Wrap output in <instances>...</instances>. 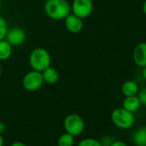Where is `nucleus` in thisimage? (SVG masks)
Returning <instances> with one entry per match:
<instances>
[{"mask_svg":"<svg viewBox=\"0 0 146 146\" xmlns=\"http://www.w3.org/2000/svg\"><path fill=\"white\" fill-rule=\"evenodd\" d=\"M0 146H4V138L2 137V134H0Z\"/></svg>","mask_w":146,"mask_h":146,"instance_id":"nucleus-25","label":"nucleus"},{"mask_svg":"<svg viewBox=\"0 0 146 146\" xmlns=\"http://www.w3.org/2000/svg\"><path fill=\"white\" fill-rule=\"evenodd\" d=\"M64 20L66 29L72 34H78L81 32L84 29L83 19L75 16L74 14H69Z\"/></svg>","mask_w":146,"mask_h":146,"instance_id":"nucleus-8","label":"nucleus"},{"mask_svg":"<svg viewBox=\"0 0 146 146\" xmlns=\"http://www.w3.org/2000/svg\"><path fill=\"white\" fill-rule=\"evenodd\" d=\"M74 136H72L67 132H64L60 135L58 140V146H73L74 145Z\"/></svg>","mask_w":146,"mask_h":146,"instance_id":"nucleus-15","label":"nucleus"},{"mask_svg":"<svg viewBox=\"0 0 146 146\" xmlns=\"http://www.w3.org/2000/svg\"><path fill=\"white\" fill-rule=\"evenodd\" d=\"M138 90H139L138 85L137 84L136 82H134L132 80L125 81L121 86V92L125 97L131 96H137Z\"/></svg>","mask_w":146,"mask_h":146,"instance_id":"nucleus-13","label":"nucleus"},{"mask_svg":"<svg viewBox=\"0 0 146 146\" xmlns=\"http://www.w3.org/2000/svg\"><path fill=\"white\" fill-rule=\"evenodd\" d=\"M12 54V46L5 40H0V61H5L11 58Z\"/></svg>","mask_w":146,"mask_h":146,"instance_id":"nucleus-14","label":"nucleus"},{"mask_svg":"<svg viewBox=\"0 0 146 146\" xmlns=\"http://www.w3.org/2000/svg\"><path fill=\"white\" fill-rule=\"evenodd\" d=\"M11 146H27V145L20 141H17V142H14L13 143H11Z\"/></svg>","mask_w":146,"mask_h":146,"instance_id":"nucleus-22","label":"nucleus"},{"mask_svg":"<svg viewBox=\"0 0 146 146\" xmlns=\"http://www.w3.org/2000/svg\"><path fill=\"white\" fill-rule=\"evenodd\" d=\"M44 84V80L42 73L37 70H31L24 75L23 78V88L30 92L39 90Z\"/></svg>","mask_w":146,"mask_h":146,"instance_id":"nucleus-5","label":"nucleus"},{"mask_svg":"<svg viewBox=\"0 0 146 146\" xmlns=\"http://www.w3.org/2000/svg\"><path fill=\"white\" fill-rule=\"evenodd\" d=\"M137 96L138 97L141 105L146 107V87H144L142 90H138Z\"/></svg>","mask_w":146,"mask_h":146,"instance_id":"nucleus-18","label":"nucleus"},{"mask_svg":"<svg viewBox=\"0 0 146 146\" xmlns=\"http://www.w3.org/2000/svg\"><path fill=\"white\" fill-rule=\"evenodd\" d=\"M141 107L140 101L137 96H126L123 101L122 108H124L125 110L131 112V113H136Z\"/></svg>","mask_w":146,"mask_h":146,"instance_id":"nucleus-11","label":"nucleus"},{"mask_svg":"<svg viewBox=\"0 0 146 146\" xmlns=\"http://www.w3.org/2000/svg\"><path fill=\"white\" fill-rule=\"evenodd\" d=\"M132 142L135 146H146V125L133 132Z\"/></svg>","mask_w":146,"mask_h":146,"instance_id":"nucleus-12","label":"nucleus"},{"mask_svg":"<svg viewBox=\"0 0 146 146\" xmlns=\"http://www.w3.org/2000/svg\"><path fill=\"white\" fill-rule=\"evenodd\" d=\"M0 7H1V0H0Z\"/></svg>","mask_w":146,"mask_h":146,"instance_id":"nucleus-27","label":"nucleus"},{"mask_svg":"<svg viewBox=\"0 0 146 146\" xmlns=\"http://www.w3.org/2000/svg\"><path fill=\"white\" fill-rule=\"evenodd\" d=\"M8 32V24L6 20L0 16V40H4Z\"/></svg>","mask_w":146,"mask_h":146,"instance_id":"nucleus-17","label":"nucleus"},{"mask_svg":"<svg viewBox=\"0 0 146 146\" xmlns=\"http://www.w3.org/2000/svg\"><path fill=\"white\" fill-rule=\"evenodd\" d=\"M78 146H102V145L101 143V141H99L96 138L86 137V138L82 139L78 143Z\"/></svg>","mask_w":146,"mask_h":146,"instance_id":"nucleus-16","label":"nucleus"},{"mask_svg":"<svg viewBox=\"0 0 146 146\" xmlns=\"http://www.w3.org/2000/svg\"><path fill=\"white\" fill-rule=\"evenodd\" d=\"M29 62L32 70L41 72L51 65L52 58L46 49L43 47H36L30 52Z\"/></svg>","mask_w":146,"mask_h":146,"instance_id":"nucleus-2","label":"nucleus"},{"mask_svg":"<svg viewBox=\"0 0 146 146\" xmlns=\"http://www.w3.org/2000/svg\"><path fill=\"white\" fill-rule=\"evenodd\" d=\"M12 46H19L25 42L26 33L25 31L18 27L8 29V32L5 38Z\"/></svg>","mask_w":146,"mask_h":146,"instance_id":"nucleus-7","label":"nucleus"},{"mask_svg":"<svg viewBox=\"0 0 146 146\" xmlns=\"http://www.w3.org/2000/svg\"><path fill=\"white\" fill-rule=\"evenodd\" d=\"M142 11H143V14L146 16V0H144L143 3V5H142Z\"/></svg>","mask_w":146,"mask_h":146,"instance_id":"nucleus-24","label":"nucleus"},{"mask_svg":"<svg viewBox=\"0 0 146 146\" xmlns=\"http://www.w3.org/2000/svg\"><path fill=\"white\" fill-rule=\"evenodd\" d=\"M64 127L65 132L74 137H78L84 132L85 124L84 119L80 115L77 113H70L65 117L64 120Z\"/></svg>","mask_w":146,"mask_h":146,"instance_id":"nucleus-4","label":"nucleus"},{"mask_svg":"<svg viewBox=\"0 0 146 146\" xmlns=\"http://www.w3.org/2000/svg\"><path fill=\"white\" fill-rule=\"evenodd\" d=\"M113 141H114V139L111 136L107 135V136L102 137V139L101 141V143H102V146H110L113 143Z\"/></svg>","mask_w":146,"mask_h":146,"instance_id":"nucleus-19","label":"nucleus"},{"mask_svg":"<svg viewBox=\"0 0 146 146\" xmlns=\"http://www.w3.org/2000/svg\"><path fill=\"white\" fill-rule=\"evenodd\" d=\"M132 58L137 66L141 68L146 66V42H141L135 46Z\"/></svg>","mask_w":146,"mask_h":146,"instance_id":"nucleus-9","label":"nucleus"},{"mask_svg":"<svg viewBox=\"0 0 146 146\" xmlns=\"http://www.w3.org/2000/svg\"><path fill=\"white\" fill-rule=\"evenodd\" d=\"M1 75H2V66L1 64H0V78H1Z\"/></svg>","mask_w":146,"mask_h":146,"instance_id":"nucleus-26","label":"nucleus"},{"mask_svg":"<svg viewBox=\"0 0 146 146\" xmlns=\"http://www.w3.org/2000/svg\"><path fill=\"white\" fill-rule=\"evenodd\" d=\"M6 130V125L2 122V121H0V134H3Z\"/></svg>","mask_w":146,"mask_h":146,"instance_id":"nucleus-21","label":"nucleus"},{"mask_svg":"<svg viewBox=\"0 0 146 146\" xmlns=\"http://www.w3.org/2000/svg\"><path fill=\"white\" fill-rule=\"evenodd\" d=\"M41 73H42L44 83H46L48 84H55L58 81L59 78L58 72L54 67L51 65L46 69H45L43 71H41Z\"/></svg>","mask_w":146,"mask_h":146,"instance_id":"nucleus-10","label":"nucleus"},{"mask_svg":"<svg viewBox=\"0 0 146 146\" xmlns=\"http://www.w3.org/2000/svg\"><path fill=\"white\" fill-rule=\"evenodd\" d=\"M110 146H128L125 142L121 140H114Z\"/></svg>","mask_w":146,"mask_h":146,"instance_id":"nucleus-20","label":"nucleus"},{"mask_svg":"<svg viewBox=\"0 0 146 146\" xmlns=\"http://www.w3.org/2000/svg\"><path fill=\"white\" fill-rule=\"evenodd\" d=\"M142 77L146 81V66L143 67V70H142Z\"/></svg>","mask_w":146,"mask_h":146,"instance_id":"nucleus-23","label":"nucleus"},{"mask_svg":"<svg viewBox=\"0 0 146 146\" xmlns=\"http://www.w3.org/2000/svg\"><path fill=\"white\" fill-rule=\"evenodd\" d=\"M70 9L72 14L81 19H85L92 14L94 4L92 0H73Z\"/></svg>","mask_w":146,"mask_h":146,"instance_id":"nucleus-6","label":"nucleus"},{"mask_svg":"<svg viewBox=\"0 0 146 146\" xmlns=\"http://www.w3.org/2000/svg\"><path fill=\"white\" fill-rule=\"evenodd\" d=\"M111 120L116 127L121 130H127L134 125L135 116L133 113L125 110L124 108H118L112 112Z\"/></svg>","mask_w":146,"mask_h":146,"instance_id":"nucleus-3","label":"nucleus"},{"mask_svg":"<svg viewBox=\"0 0 146 146\" xmlns=\"http://www.w3.org/2000/svg\"><path fill=\"white\" fill-rule=\"evenodd\" d=\"M44 10L46 15L52 20H63L71 13L67 0H46Z\"/></svg>","mask_w":146,"mask_h":146,"instance_id":"nucleus-1","label":"nucleus"}]
</instances>
